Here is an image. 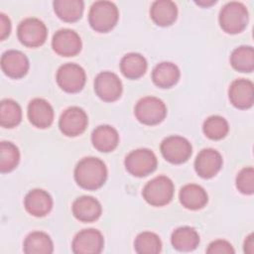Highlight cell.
Returning a JSON list of instances; mask_svg holds the SVG:
<instances>
[{
  "instance_id": "18",
  "label": "cell",
  "mask_w": 254,
  "mask_h": 254,
  "mask_svg": "<svg viewBox=\"0 0 254 254\" xmlns=\"http://www.w3.org/2000/svg\"><path fill=\"white\" fill-rule=\"evenodd\" d=\"M24 206L31 215L43 217L52 210L53 198L48 191L41 189H35L26 194L24 198Z\"/></svg>"
},
{
  "instance_id": "28",
  "label": "cell",
  "mask_w": 254,
  "mask_h": 254,
  "mask_svg": "<svg viewBox=\"0 0 254 254\" xmlns=\"http://www.w3.org/2000/svg\"><path fill=\"white\" fill-rule=\"evenodd\" d=\"M232 67L241 72H251L254 69V51L251 46H240L230 56Z\"/></svg>"
},
{
  "instance_id": "3",
  "label": "cell",
  "mask_w": 254,
  "mask_h": 254,
  "mask_svg": "<svg viewBox=\"0 0 254 254\" xmlns=\"http://www.w3.org/2000/svg\"><path fill=\"white\" fill-rule=\"evenodd\" d=\"M218 20L221 29L225 33H241L248 24L247 8L241 2H228L221 8Z\"/></svg>"
},
{
  "instance_id": "11",
  "label": "cell",
  "mask_w": 254,
  "mask_h": 254,
  "mask_svg": "<svg viewBox=\"0 0 254 254\" xmlns=\"http://www.w3.org/2000/svg\"><path fill=\"white\" fill-rule=\"evenodd\" d=\"M104 239L101 232L94 228L80 230L74 236L71 244L75 254H98L102 251Z\"/></svg>"
},
{
  "instance_id": "23",
  "label": "cell",
  "mask_w": 254,
  "mask_h": 254,
  "mask_svg": "<svg viewBox=\"0 0 254 254\" xmlns=\"http://www.w3.org/2000/svg\"><path fill=\"white\" fill-rule=\"evenodd\" d=\"M180 78L179 67L171 62L158 64L152 71L153 82L161 88H170L175 85Z\"/></svg>"
},
{
  "instance_id": "6",
  "label": "cell",
  "mask_w": 254,
  "mask_h": 254,
  "mask_svg": "<svg viewBox=\"0 0 254 254\" xmlns=\"http://www.w3.org/2000/svg\"><path fill=\"white\" fill-rule=\"evenodd\" d=\"M134 113L141 123L145 125H156L165 119L167 107L160 98L146 96L136 103Z\"/></svg>"
},
{
  "instance_id": "8",
  "label": "cell",
  "mask_w": 254,
  "mask_h": 254,
  "mask_svg": "<svg viewBox=\"0 0 254 254\" xmlns=\"http://www.w3.org/2000/svg\"><path fill=\"white\" fill-rule=\"evenodd\" d=\"M59 86L65 92L75 93L80 91L86 81L84 69L72 63H67L61 65L56 75Z\"/></svg>"
},
{
  "instance_id": "9",
  "label": "cell",
  "mask_w": 254,
  "mask_h": 254,
  "mask_svg": "<svg viewBox=\"0 0 254 254\" xmlns=\"http://www.w3.org/2000/svg\"><path fill=\"white\" fill-rule=\"evenodd\" d=\"M160 149L163 157L172 164L187 162L192 153V147L190 141L178 135L165 138L161 143Z\"/></svg>"
},
{
  "instance_id": "21",
  "label": "cell",
  "mask_w": 254,
  "mask_h": 254,
  "mask_svg": "<svg viewBox=\"0 0 254 254\" xmlns=\"http://www.w3.org/2000/svg\"><path fill=\"white\" fill-rule=\"evenodd\" d=\"M180 201L188 209L197 210L205 206L208 196L204 189L195 184L184 186L179 193Z\"/></svg>"
},
{
  "instance_id": "24",
  "label": "cell",
  "mask_w": 254,
  "mask_h": 254,
  "mask_svg": "<svg viewBox=\"0 0 254 254\" xmlns=\"http://www.w3.org/2000/svg\"><path fill=\"white\" fill-rule=\"evenodd\" d=\"M171 243L178 251H192L198 246L199 235L194 228L190 226H182L172 233Z\"/></svg>"
},
{
  "instance_id": "12",
  "label": "cell",
  "mask_w": 254,
  "mask_h": 254,
  "mask_svg": "<svg viewBox=\"0 0 254 254\" xmlns=\"http://www.w3.org/2000/svg\"><path fill=\"white\" fill-rule=\"evenodd\" d=\"M94 90L100 99L112 102L121 96L122 82L117 74L111 71H102L94 79Z\"/></svg>"
},
{
  "instance_id": "35",
  "label": "cell",
  "mask_w": 254,
  "mask_h": 254,
  "mask_svg": "<svg viewBox=\"0 0 254 254\" xmlns=\"http://www.w3.org/2000/svg\"><path fill=\"white\" fill-rule=\"evenodd\" d=\"M11 32L10 19L4 14L0 13V40H5Z\"/></svg>"
},
{
  "instance_id": "16",
  "label": "cell",
  "mask_w": 254,
  "mask_h": 254,
  "mask_svg": "<svg viewBox=\"0 0 254 254\" xmlns=\"http://www.w3.org/2000/svg\"><path fill=\"white\" fill-rule=\"evenodd\" d=\"M1 68L3 72L12 78L23 77L29 69V60L20 51L9 50L1 57Z\"/></svg>"
},
{
  "instance_id": "19",
  "label": "cell",
  "mask_w": 254,
  "mask_h": 254,
  "mask_svg": "<svg viewBox=\"0 0 254 254\" xmlns=\"http://www.w3.org/2000/svg\"><path fill=\"white\" fill-rule=\"evenodd\" d=\"M72 213L76 219L82 222H93L101 215L100 202L90 195L77 197L71 206Z\"/></svg>"
},
{
  "instance_id": "37",
  "label": "cell",
  "mask_w": 254,
  "mask_h": 254,
  "mask_svg": "<svg viewBox=\"0 0 254 254\" xmlns=\"http://www.w3.org/2000/svg\"><path fill=\"white\" fill-rule=\"evenodd\" d=\"M195 3L198 4V5H200V6H203V7L206 6V7H207V6H210V5H212L213 3H215V1H209V2H207V1H206V2H205V1H198V2H195Z\"/></svg>"
},
{
  "instance_id": "5",
  "label": "cell",
  "mask_w": 254,
  "mask_h": 254,
  "mask_svg": "<svg viewBox=\"0 0 254 254\" xmlns=\"http://www.w3.org/2000/svg\"><path fill=\"white\" fill-rule=\"evenodd\" d=\"M157 157L153 151L140 148L131 151L125 158L126 170L134 177L142 178L153 173L157 168Z\"/></svg>"
},
{
  "instance_id": "22",
  "label": "cell",
  "mask_w": 254,
  "mask_h": 254,
  "mask_svg": "<svg viewBox=\"0 0 254 254\" xmlns=\"http://www.w3.org/2000/svg\"><path fill=\"white\" fill-rule=\"evenodd\" d=\"M150 16L154 23L158 26H170L177 20V5L170 0L154 1L150 9Z\"/></svg>"
},
{
  "instance_id": "14",
  "label": "cell",
  "mask_w": 254,
  "mask_h": 254,
  "mask_svg": "<svg viewBox=\"0 0 254 254\" xmlns=\"http://www.w3.org/2000/svg\"><path fill=\"white\" fill-rule=\"evenodd\" d=\"M222 167V157L218 151L212 148L202 149L194 161V170L202 179L214 177Z\"/></svg>"
},
{
  "instance_id": "33",
  "label": "cell",
  "mask_w": 254,
  "mask_h": 254,
  "mask_svg": "<svg viewBox=\"0 0 254 254\" xmlns=\"http://www.w3.org/2000/svg\"><path fill=\"white\" fill-rule=\"evenodd\" d=\"M236 188L244 194L254 192V170L252 167L243 168L236 177Z\"/></svg>"
},
{
  "instance_id": "32",
  "label": "cell",
  "mask_w": 254,
  "mask_h": 254,
  "mask_svg": "<svg viewBox=\"0 0 254 254\" xmlns=\"http://www.w3.org/2000/svg\"><path fill=\"white\" fill-rule=\"evenodd\" d=\"M202 130L207 138L211 140H220L227 135L229 126L226 119L222 116L212 115L204 120Z\"/></svg>"
},
{
  "instance_id": "25",
  "label": "cell",
  "mask_w": 254,
  "mask_h": 254,
  "mask_svg": "<svg viewBox=\"0 0 254 254\" xmlns=\"http://www.w3.org/2000/svg\"><path fill=\"white\" fill-rule=\"evenodd\" d=\"M23 250L26 254H51L54 251V244L47 233L33 231L25 238Z\"/></svg>"
},
{
  "instance_id": "29",
  "label": "cell",
  "mask_w": 254,
  "mask_h": 254,
  "mask_svg": "<svg viewBox=\"0 0 254 254\" xmlns=\"http://www.w3.org/2000/svg\"><path fill=\"white\" fill-rule=\"evenodd\" d=\"M22 120L21 106L13 99H3L0 104V125L4 128H13Z\"/></svg>"
},
{
  "instance_id": "15",
  "label": "cell",
  "mask_w": 254,
  "mask_h": 254,
  "mask_svg": "<svg viewBox=\"0 0 254 254\" xmlns=\"http://www.w3.org/2000/svg\"><path fill=\"white\" fill-rule=\"evenodd\" d=\"M230 103L239 109H247L254 102L253 82L246 78H238L232 81L228 89Z\"/></svg>"
},
{
  "instance_id": "7",
  "label": "cell",
  "mask_w": 254,
  "mask_h": 254,
  "mask_svg": "<svg viewBox=\"0 0 254 254\" xmlns=\"http://www.w3.org/2000/svg\"><path fill=\"white\" fill-rule=\"evenodd\" d=\"M47 35L48 30L46 25L40 19L34 17L24 19L17 29L19 41L29 48L42 46L46 42Z\"/></svg>"
},
{
  "instance_id": "2",
  "label": "cell",
  "mask_w": 254,
  "mask_h": 254,
  "mask_svg": "<svg viewBox=\"0 0 254 254\" xmlns=\"http://www.w3.org/2000/svg\"><path fill=\"white\" fill-rule=\"evenodd\" d=\"M118 8L110 1L94 2L88 12V22L90 27L99 33H107L112 30L118 22Z\"/></svg>"
},
{
  "instance_id": "34",
  "label": "cell",
  "mask_w": 254,
  "mask_h": 254,
  "mask_svg": "<svg viewBox=\"0 0 254 254\" xmlns=\"http://www.w3.org/2000/svg\"><path fill=\"white\" fill-rule=\"evenodd\" d=\"M206 253H209V254H233L234 249L228 241L218 239V240L212 241L208 245V248L206 249Z\"/></svg>"
},
{
  "instance_id": "1",
  "label": "cell",
  "mask_w": 254,
  "mask_h": 254,
  "mask_svg": "<svg viewBox=\"0 0 254 254\" xmlns=\"http://www.w3.org/2000/svg\"><path fill=\"white\" fill-rule=\"evenodd\" d=\"M107 179V168L103 161L96 157L81 159L74 168L76 184L85 190H97Z\"/></svg>"
},
{
  "instance_id": "31",
  "label": "cell",
  "mask_w": 254,
  "mask_h": 254,
  "mask_svg": "<svg viewBox=\"0 0 254 254\" xmlns=\"http://www.w3.org/2000/svg\"><path fill=\"white\" fill-rule=\"evenodd\" d=\"M20 152L12 142L2 141L0 143V171L8 173L13 171L19 164Z\"/></svg>"
},
{
  "instance_id": "17",
  "label": "cell",
  "mask_w": 254,
  "mask_h": 254,
  "mask_svg": "<svg viewBox=\"0 0 254 254\" xmlns=\"http://www.w3.org/2000/svg\"><path fill=\"white\" fill-rule=\"evenodd\" d=\"M28 118L35 127L48 128L54 121V109L46 99L34 98L28 105Z\"/></svg>"
},
{
  "instance_id": "10",
  "label": "cell",
  "mask_w": 254,
  "mask_h": 254,
  "mask_svg": "<svg viewBox=\"0 0 254 254\" xmlns=\"http://www.w3.org/2000/svg\"><path fill=\"white\" fill-rule=\"evenodd\" d=\"M87 124L88 118L85 111L77 106H71L65 109L59 119L61 132L68 137H75L82 134Z\"/></svg>"
},
{
  "instance_id": "26",
  "label": "cell",
  "mask_w": 254,
  "mask_h": 254,
  "mask_svg": "<svg viewBox=\"0 0 254 254\" xmlns=\"http://www.w3.org/2000/svg\"><path fill=\"white\" fill-rule=\"evenodd\" d=\"M120 70L129 79L141 77L147 70L146 59L138 53L126 54L120 62Z\"/></svg>"
},
{
  "instance_id": "13",
  "label": "cell",
  "mask_w": 254,
  "mask_h": 254,
  "mask_svg": "<svg viewBox=\"0 0 254 254\" xmlns=\"http://www.w3.org/2000/svg\"><path fill=\"white\" fill-rule=\"evenodd\" d=\"M52 48L60 56L73 57L81 50V40L75 31L61 29L53 36Z\"/></svg>"
},
{
  "instance_id": "36",
  "label": "cell",
  "mask_w": 254,
  "mask_h": 254,
  "mask_svg": "<svg viewBox=\"0 0 254 254\" xmlns=\"http://www.w3.org/2000/svg\"><path fill=\"white\" fill-rule=\"evenodd\" d=\"M244 252H246L248 254L254 253V235H253V233L249 234L245 239Z\"/></svg>"
},
{
  "instance_id": "4",
  "label": "cell",
  "mask_w": 254,
  "mask_h": 254,
  "mask_svg": "<svg viewBox=\"0 0 254 254\" xmlns=\"http://www.w3.org/2000/svg\"><path fill=\"white\" fill-rule=\"evenodd\" d=\"M174 190V184L170 178L158 176L145 185L142 195L149 204L163 206L172 200Z\"/></svg>"
},
{
  "instance_id": "27",
  "label": "cell",
  "mask_w": 254,
  "mask_h": 254,
  "mask_svg": "<svg viewBox=\"0 0 254 254\" xmlns=\"http://www.w3.org/2000/svg\"><path fill=\"white\" fill-rule=\"evenodd\" d=\"M53 5L57 16L64 22L79 20L84 8V3L81 0H56Z\"/></svg>"
},
{
  "instance_id": "30",
  "label": "cell",
  "mask_w": 254,
  "mask_h": 254,
  "mask_svg": "<svg viewBox=\"0 0 254 254\" xmlns=\"http://www.w3.org/2000/svg\"><path fill=\"white\" fill-rule=\"evenodd\" d=\"M134 248L139 254H157L162 250V242L156 233L144 231L135 238Z\"/></svg>"
},
{
  "instance_id": "20",
  "label": "cell",
  "mask_w": 254,
  "mask_h": 254,
  "mask_svg": "<svg viewBox=\"0 0 254 254\" xmlns=\"http://www.w3.org/2000/svg\"><path fill=\"white\" fill-rule=\"evenodd\" d=\"M93 147L99 152L108 153L113 151L119 143V135L115 128L110 125H99L91 134Z\"/></svg>"
}]
</instances>
